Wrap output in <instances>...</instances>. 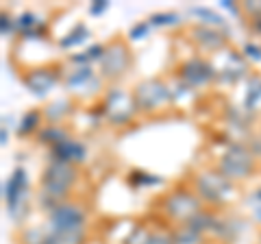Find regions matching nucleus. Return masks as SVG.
Returning <instances> with one entry per match:
<instances>
[{
	"label": "nucleus",
	"instance_id": "obj_1",
	"mask_svg": "<svg viewBox=\"0 0 261 244\" xmlns=\"http://www.w3.org/2000/svg\"><path fill=\"white\" fill-rule=\"evenodd\" d=\"M76 177H79V173L72 164L50 161L42 177V205L55 209L57 205L65 203L63 199L68 197V192L72 185H74Z\"/></svg>",
	"mask_w": 261,
	"mask_h": 244
},
{
	"label": "nucleus",
	"instance_id": "obj_2",
	"mask_svg": "<svg viewBox=\"0 0 261 244\" xmlns=\"http://www.w3.org/2000/svg\"><path fill=\"white\" fill-rule=\"evenodd\" d=\"M252 168H255V153L248 144L228 146V151L218 161V173L224 175L228 181H242L252 173Z\"/></svg>",
	"mask_w": 261,
	"mask_h": 244
},
{
	"label": "nucleus",
	"instance_id": "obj_3",
	"mask_svg": "<svg viewBox=\"0 0 261 244\" xmlns=\"http://www.w3.org/2000/svg\"><path fill=\"white\" fill-rule=\"evenodd\" d=\"M137 111H140V107L135 103V96L124 92V89H109V94L105 96L102 113L113 125H126L135 118Z\"/></svg>",
	"mask_w": 261,
	"mask_h": 244
},
{
	"label": "nucleus",
	"instance_id": "obj_4",
	"mask_svg": "<svg viewBox=\"0 0 261 244\" xmlns=\"http://www.w3.org/2000/svg\"><path fill=\"white\" fill-rule=\"evenodd\" d=\"M133 96L140 111H157L161 107H166L168 101H172V89L161 79H150V81H142L135 87Z\"/></svg>",
	"mask_w": 261,
	"mask_h": 244
},
{
	"label": "nucleus",
	"instance_id": "obj_5",
	"mask_svg": "<svg viewBox=\"0 0 261 244\" xmlns=\"http://www.w3.org/2000/svg\"><path fill=\"white\" fill-rule=\"evenodd\" d=\"M231 181L220 173H200L196 177V194L200 197V201L220 205L231 197Z\"/></svg>",
	"mask_w": 261,
	"mask_h": 244
},
{
	"label": "nucleus",
	"instance_id": "obj_6",
	"mask_svg": "<svg viewBox=\"0 0 261 244\" xmlns=\"http://www.w3.org/2000/svg\"><path fill=\"white\" fill-rule=\"evenodd\" d=\"M163 211L176 221L190 223L196 214H200V197L185 190H176L163 199Z\"/></svg>",
	"mask_w": 261,
	"mask_h": 244
},
{
	"label": "nucleus",
	"instance_id": "obj_7",
	"mask_svg": "<svg viewBox=\"0 0 261 244\" xmlns=\"http://www.w3.org/2000/svg\"><path fill=\"white\" fill-rule=\"evenodd\" d=\"M130 63V53L122 39H116L111 46H107L102 59H100V70L107 79H118L126 72Z\"/></svg>",
	"mask_w": 261,
	"mask_h": 244
},
{
	"label": "nucleus",
	"instance_id": "obj_8",
	"mask_svg": "<svg viewBox=\"0 0 261 244\" xmlns=\"http://www.w3.org/2000/svg\"><path fill=\"white\" fill-rule=\"evenodd\" d=\"M214 79H216V70L205 59L194 57V59L185 61L181 66V81H185L187 87H202Z\"/></svg>",
	"mask_w": 261,
	"mask_h": 244
},
{
	"label": "nucleus",
	"instance_id": "obj_9",
	"mask_svg": "<svg viewBox=\"0 0 261 244\" xmlns=\"http://www.w3.org/2000/svg\"><path fill=\"white\" fill-rule=\"evenodd\" d=\"M27 190H29V179H27V170L22 166H18L11 173L9 181L5 183V201H7V207L13 211H18V207L22 205L24 197H27Z\"/></svg>",
	"mask_w": 261,
	"mask_h": 244
},
{
	"label": "nucleus",
	"instance_id": "obj_10",
	"mask_svg": "<svg viewBox=\"0 0 261 244\" xmlns=\"http://www.w3.org/2000/svg\"><path fill=\"white\" fill-rule=\"evenodd\" d=\"M224 63H218V66H214L216 70V79L218 81H224V83H238V81L242 77H246V61L242 59V55L238 53H228L222 57Z\"/></svg>",
	"mask_w": 261,
	"mask_h": 244
},
{
	"label": "nucleus",
	"instance_id": "obj_11",
	"mask_svg": "<svg viewBox=\"0 0 261 244\" xmlns=\"http://www.w3.org/2000/svg\"><path fill=\"white\" fill-rule=\"evenodd\" d=\"M57 81H59V75L53 68H37V70H31L24 77V85L35 96H46L57 85Z\"/></svg>",
	"mask_w": 261,
	"mask_h": 244
},
{
	"label": "nucleus",
	"instance_id": "obj_12",
	"mask_svg": "<svg viewBox=\"0 0 261 244\" xmlns=\"http://www.w3.org/2000/svg\"><path fill=\"white\" fill-rule=\"evenodd\" d=\"M190 37L196 46L202 48V51L220 53L226 46V35L220 33L218 29H211V27H194L190 31Z\"/></svg>",
	"mask_w": 261,
	"mask_h": 244
},
{
	"label": "nucleus",
	"instance_id": "obj_13",
	"mask_svg": "<svg viewBox=\"0 0 261 244\" xmlns=\"http://www.w3.org/2000/svg\"><path fill=\"white\" fill-rule=\"evenodd\" d=\"M50 155H53V161H63V164H79V161H83L87 151L85 146L68 137V140H63L59 144H55L50 149Z\"/></svg>",
	"mask_w": 261,
	"mask_h": 244
},
{
	"label": "nucleus",
	"instance_id": "obj_14",
	"mask_svg": "<svg viewBox=\"0 0 261 244\" xmlns=\"http://www.w3.org/2000/svg\"><path fill=\"white\" fill-rule=\"evenodd\" d=\"M261 103V77L252 75L248 79V92H246V101H244V107L246 111L257 109V105Z\"/></svg>",
	"mask_w": 261,
	"mask_h": 244
},
{
	"label": "nucleus",
	"instance_id": "obj_15",
	"mask_svg": "<svg viewBox=\"0 0 261 244\" xmlns=\"http://www.w3.org/2000/svg\"><path fill=\"white\" fill-rule=\"evenodd\" d=\"M68 131L61 127V125H48L44 127V131H39V142H46V144H50V149L55 144H59L63 140H68Z\"/></svg>",
	"mask_w": 261,
	"mask_h": 244
},
{
	"label": "nucleus",
	"instance_id": "obj_16",
	"mask_svg": "<svg viewBox=\"0 0 261 244\" xmlns=\"http://www.w3.org/2000/svg\"><path fill=\"white\" fill-rule=\"evenodd\" d=\"M70 111H72L70 101H57V103L48 105V107L44 109V116H46V120L50 122V125H57V122H61Z\"/></svg>",
	"mask_w": 261,
	"mask_h": 244
},
{
	"label": "nucleus",
	"instance_id": "obj_17",
	"mask_svg": "<svg viewBox=\"0 0 261 244\" xmlns=\"http://www.w3.org/2000/svg\"><path fill=\"white\" fill-rule=\"evenodd\" d=\"M92 68L89 66H79L76 70H72L65 75V85L72 87V89H76V87H83L87 81H92Z\"/></svg>",
	"mask_w": 261,
	"mask_h": 244
},
{
	"label": "nucleus",
	"instance_id": "obj_18",
	"mask_svg": "<svg viewBox=\"0 0 261 244\" xmlns=\"http://www.w3.org/2000/svg\"><path fill=\"white\" fill-rule=\"evenodd\" d=\"M192 13H194V15H198V18H202V22H205L207 27H211V29H218V27H220V29H224V27H226V22H224L222 15H218L216 11L207 9V7H194Z\"/></svg>",
	"mask_w": 261,
	"mask_h": 244
},
{
	"label": "nucleus",
	"instance_id": "obj_19",
	"mask_svg": "<svg viewBox=\"0 0 261 244\" xmlns=\"http://www.w3.org/2000/svg\"><path fill=\"white\" fill-rule=\"evenodd\" d=\"M87 37H89L87 27H85V24H79V27L72 31V33H68V35L61 39L59 46H61V48H72V46H76V44H81V42H85Z\"/></svg>",
	"mask_w": 261,
	"mask_h": 244
},
{
	"label": "nucleus",
	"instance_id": "obj_20",
	"mask_svg": "<svg viewBox=\"0 0 261 244\" xmlns=\"http://www.w3.org/2000/svg\"><path fill=\"white\" fill-rule=\"evenodd\" d=\"M39 122H42V113H39V111H29L27 116L22 118V125H20V129H18L20 135L35 131V129L39 127Z\"/></svg>",
	"mask_w": 261,
	"mask_h": 244
},
{
	"label": "nucleus",
	"instance_id": "obj_21",
	"mask_svg": "<svg viewBox=\"0 0 261 244\" xmlns=\"http://www.w3.org/2000/svg\"><path fill=\"white\" fill-rule=\"evenodd\" d=\"M148 22L154 24V27H174V24L181 22V18L176 13H154L150 15Z\"/></svg>",
	"mask_w": 261,
	"mask_h": 244
},
{
	"label": "nucleus",
	"instance_id": "obj_22",
	"mask_svg": "<svg viewBox=\"0 0 261 244\" xmlns=\"http://www.w3.org/2000/svg\"><path fill=\"white\" fill-rule=\"evenodd\" d=\"M18 27L22 29V33H29V31H35V29L42 27V22H39L33 13H24L22 18L18 20Z\"/></svg>",
	"mask_w": 261,
	"mask_h": 244
},
{
	"label": "nucleus",
	"instance_id": "obj_23",
	"mask_svg": "<svg viewBox=\"0 0 261 244\" xmlns=\"http://www.w3.org/2000/svg\"><path fill=\"white\" fill-rule=\"evenodd\" d=\"M148 29H150V22H148V20L140 22V24H135V27L128 31V37H130V39H142L146 33H148Z\"/></svg>",
	"mask_w": 261,
	"mask_h": 244
},
{
	"label": "nucleus",
	"instance_id": "obj_24",
	"mask_svg": "<svg viewBox=\"0 0 261 244\" xmlns=\"http://www.w3.org/2000/svg\"><path fill=\"white\" fill-rule=\"evenodd\" d=\"M144 244H172V238L168 233H152L144 240Z\"/></svg>",
	"mask_w": 261,
	"mask_h": 244
},
{
	"label": "nucleus",
	"instance_id": "obj_25",
	"mask_svg": "<svg viewBox=\"0 0 261 244\" xmlns=\"http://www.w3.org/2000/svg\"><path fill=\"white\" fill-rule=\"evenodd\" d=\"M244 53H246L248 59H255V61H259V59H261V48H259V46L246 44V48H244Z\"/></svg>",
	"mask_w": 261,
	"mask_h": 244
},
{
	"label": "nucleus",
	"instance_id": "obj_26",
	"mask_svg": "<svg viewBox=\"0 0 261 244\" xmlns=\"http://www.w3.org/2000/svg\"><path fill=\"white\" fill-rule=\"evenodd\" d=\"M107 7H109L107 0H98V3H94L92 7H89V13H92V15H100L105 9H107Z\"/></svg>",
	"mask_w": 261,
	"mask_h": 244
},
{
	"label": "nucleus",
	"instance_id": "obj_27",
	"mask_svg": "<svg viewBox=\"0 0 261 244\" xmlns=\"http://www.w3.org/2000/svg\"><path fill=\"white\" fill-rule=\"evenodd\" d=\"M142 179H133L135 183H161V179H157V177H152V175H140Z\"/></svg>",
	"mask_w": 261,
	"mask_h": 244
},
{
	"label": "nucleus",
	"instance_id": "obj_28",
	"mask_svg": "<svg viewBox=\"0 0 261 244\" xmlns=\"http://www.w3.org/2000/svg\"><path fill=\"white\" fill-rule=\"evenodd\" d=\"M13 29V22H11V18L7 13H3V35H7L9 31Z\"/></svg>",
	"mask_w": 261,
	"mask_h": 244
},
{
	"label": "nucleus",
	"instance_id": "obj_29",
	"mask_svg": "<svg viewBox=\"0 0 261 244\" xmlns=\"http://www.w3.org/2000/svg\"><path fill=\"white\" fill-rule=\"evenodd\" d=\"M222 7H226V9H231L233 13H238V7H235V5H231V3H228V0H224V3H222Z\"/></svg>",
	"mask_w": 261,
	"mask_h": 244
},
{
	"label": "nucleus",
	"instance_id": "obj_30",
	"mask_svg": "<svg viewBox=\"0 0 261 244\" xmlns=\"http://www.w3.org/2000/svg\"><path fill=\"white\" fill-rule=\"evenodd\" d=\"M252 27H255V31H259V33H261V18H255V22H252Z\"/></svg>",
	"mask_w": 261,
	"mask_h": 244
},
{
	"label": "nucleus",
	"instance_id": "obj_31",
	"mask_svg": "<svg viewBox=\"0 0 261 244\" xmlns=\"http://www.w3.org/2000/svg\"><path fill=\"white\" fill-rule=\"evenodd\" d=\"M255 199H257V201H261V190H259V192L255 194Z\"/></svg>",
	"mask_w": 261,
	"mask_h": 244
},
{
	"label": "nucleus",
	"instance_id": "obj_32",
	"mask_svg": "<svg viewBox=\"0 0 261 244\" xmlns=\"http://www.w3.org/2000/svg\"><path fill=\"white\" fill-rule=\"evenodd\" d=\"M257 218H259V221H261V209H257V214H255Z\"/></svg>",
	"mask_w": 261,
	"mask_h": 244
}]
</instances>
